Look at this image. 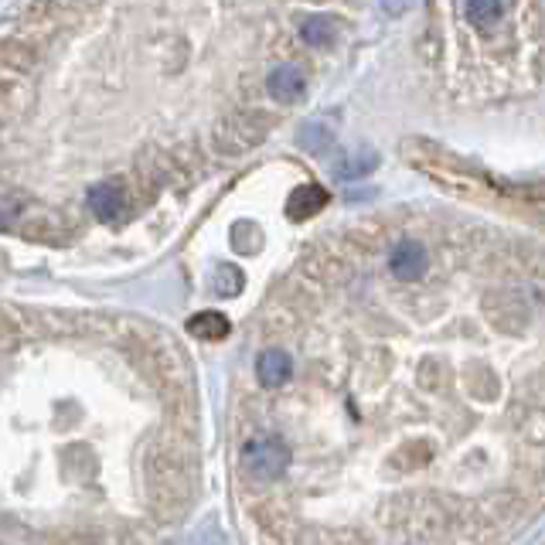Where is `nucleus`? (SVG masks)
I'll return each instance as SVG.
<instances>
[{
    "mask_svg": "<svg viewBox=\"0 0 545 545\" xmlns=\"http://www.w3.org/2000/svg\"><path fill=\"white\" fill-rule=\"evenodd\" d=\"M242 464L256 481H280L290 467V447L280 436H253L242 447Z\"/></svg>",
    "mask_w": 545,
    "mask_h": 545,
    "instance_id": "f257e3e1",
    "label": "nucleus"
},
{
    "mask_svg": "<svg viewBox=\"0 0 545 545\" xmlns=\"http://www.w3.org/2000/svg\"><path fill=\"white\" fill-rule=\"evenodd\" d=\"M389 270H392V276H396V280H402V283L423 280V273L430 270V256H426V249L419 246V242L406 239V242H399V246L392 249Z\"/></svg>",
    "mask_w": 545,
    "mask_h": 545,
    "instance_id": "f03ea898",
    "label": "nucleus"
},
{
    "mask_svg": "<svg viewBox=\"0 0 545 545\" xmlns=\"http://www.w3.org/2000/svg\"><path fill=\"white\" fill-rule=\"evenodd\" d=\"M89 208L92 215L103 218V222H120V218L127 215V191L113 181L96 184V188L89 191Z\"/></svg>",
    "mask_w": 545,
    "mask_h": 545,
    "instance_id": "7ed1b4c3",
    "label": "nucleus"
},
{
    "mask_svg": "<svg viewBox=\"0 0 545 545\" xmlns=\"http://www.w3.org/2000/svg\"><path fill=\"white\" fill-rule=\"evenodd\" d=\"M293 375V362L283 348H266L263 355L256 358V379L263 389H280L287 385Z\"/></svg>",
    "mask_w": 545,
    "mask_h": 545,
    "instance_id": "20e7f679",
    "label": "nucleus"
},
{
    "mask_svg": "<svg viewBox=\"0 0 545 545\" xmlns=\"http://www.w3.org/2000/svg\"><path fill=\"white\" fill-rule=\"evenodd\" d=\"M270 92L276 103H297L304 96V72L297 65H280L273 75H270Z\"/></svg>",
    "mask_w": 545,
    "mask_h": 545,
    "instance_id": "39448f33",
    "label": "nucleus"
},
{
    "mask_svg": "<svg viewBox=\"0 0 545 545\" xmlns=\"http://www.w3.org/2000/svg\"><path fill=\"white\" fill-rule=\"evenodd\" d=\"M327 205V191L317 188V184H307V188L293 191L290 201H287V215L290 218H310L317 215L321 208Z\"/></svg>",
    "mask_w": 545,
    "mask_h": 545,
    "instance_id": "423d86ee",
    "label": "nucleus"
},
{
    "mask_svg": "<svg viewBox=\"0 0 545 545\" xmlns=\"http://www.w3.org/2000/svg\"><path fill=\"white\" fill-rule=\"evenodd\" d=\"M188 331L201 341H218L229 334V321H225L218 310H201V314H195L188 321Z\"/></svg>",
    "mask_w": 545,
    "mask_h": 545,
    "instance_id": "0eeeda50",
    "label": "nucleus"
},
{
    "mask_svg": "<svg viewBox=\"0 0 545 545\" xmlns=\"http://www.w3.org/2000/svg\"><path fill=\"white\" fill-rule=\"evenodd\" d=\"M464 14L474 28H491L501 18V0H467Z\"/></svg>",
    "mask_w": 545,
    "mask_h": 545,
    "instance_id": "6e6552de",
    "label": "nucleus"
},
{
    "mask_svg": "<svg viewBox=\"0 0 545 545\" xmlns=\"http://www.w3.org/2000/svg\"><path fill=\"white\" fill-rule=\"evenodd\" d=\"M372 167H375L372 150H351V154H345L338 161V174L341 178H362V174H368Z\"/></svg>",
    "mask_w": 545,
    "mask_h": 545,
    "instance_id": "1a4fd4ad",
    "label": "nucleus"
},
{
    "mask_svg": "<svg viewBox=\"0 0 545 545\" xmlns=\"http://www.w3.org/2000/svg\"><path fill=\"white\" fill-rule=\"evenodd\" d=\"M215 293H218V297H236V293H242V273L236 270V266L225 263L222 270H218Z\"/></svg>",
    "mask_w": 545,
    "mask_h": 545,
    "instance_id": "9d476101",
    "label": "nucleus"
},
{
    "mask_svg": "<svg viewBox=\"0 0 545 545\" xmlns=\"http://www.w3.org/2000/svg\"><path fill=\"white\" fill-rule=\"evenodd\" d=\"M304 41H307V45H314V48L327 45V41H331V21H327V18L304 21Z\"/></svg>",
    "mask_w": 545,
    "mask_h": 545,
    "instance_id": "9b49d317",
    "label": "nucleus"
},
{
    "mask_svg": "<svg viewBox=\"0 0 545 545\" xmlns=\"http://www.w3.org/2000/svg\"><path fill=\"white\" fill-rule=\"evenodd\" d=\"M300 140H304L307 150H321L327 144V133L317 127V123H310V127H304V133H300Z\"/></svg>",
    "mask_w": 545,
    "mask_h": 545,
    "instance_id": "f8f14e48",
    "label": "nucleus"
},
{
    "mask_svg": "<svg viewBox=\"0 0 545 545\" xmlns=\"http://www.w3.org/2000/svg\"><path fill=\"white\" fill-rule=\"evenodd\" d=\"M21 212V205L14 198H0V225H7V222H14Z\"/></svg>",
    "mask_w": 545,
    "mask_h": 545,
    "instance_id": "ddd939ff",
    "label": "nucleus"
},
{
    "mask_svg": "<svg viewBox=\"0 0 545 545\" xmlns=\"http://www.w3.org/2000/svg\"><path fill=\"white\" fill-rule=\"evenodd\" d=\"M406 4H409V0H382V7L389 14H402V11H406Z\"/></svg>",
    "mask_w": 545,
    "mask_h": 545,
    "instance_id": "4468645a",
    "label": "nucleus"
}]
</instances>
